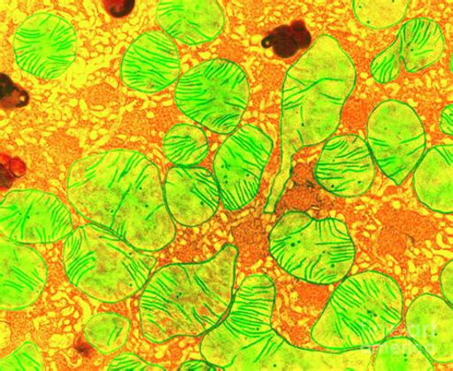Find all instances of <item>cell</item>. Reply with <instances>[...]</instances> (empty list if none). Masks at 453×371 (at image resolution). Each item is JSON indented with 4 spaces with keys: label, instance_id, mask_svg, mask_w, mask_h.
<instances>
[{
    "label": "cell",
    "instance_id": "cell-28",
    "mask_svg": "<svg viewBox=\"0 0 453 371\" xmlns=\"http://www.w3.org/2000/svg\"><path fill=\"white\" fill-rule=\"evenodd\" d=\"M109 371H165L163 367L152 365L133 353H122L113 359Z\"/></svg>",
    "mask_w": 453,
    "mask_h": 371
},
{
    "label": "cell",
    "instance_id": "cell-30",
    "mask_svg": "<svg viewBox=\"0 0 453 371\" xmlns=\"http://www.w3.org/2000/svg\"><path fill=\"white\" fill-rule=\"evenodd\" d=\"M441 284H442L443 293L452 306L453 302V261H449L441 274Z\"/></svg>",
    "mask_w": 453,
    "mask_h": 371
},
{
    "label": "cell",
    "instance_id": "cell-24",
    "mask_svg": "<svg viewBox=\"0 0 453 371\" xmlns=\"http://www.w3.org/2000/svg\"><path fill=\"white\" fill-rule=\"evenodd\" d=\"M409 4L408 0H355L353 10L363 26L379 30L401 22Z\"/></svg>",
    "mask_w": 453,
    "mask_h": 371
},
{
    "label": "cell",
    "instance_id": "cell-2",
    "mask_svg": "<svg viewBox=\"0 0 453 371\" xmlns=\"http://www.w3.org/2000/svg\"><path fill=\"white\" fill-rule=\"evenodd\" d=\"M276 289L262 274L247 277L226 316L205 334L203 358L226 371L365 370L371 349L321 352L296 348L272 328Z\"/></svg>",
    "mask_w": 453,
    "mask_h": 371
},
{
    "label": "cell",
    "instance_id": "cell-13",
    "mask_svg": "<svg viewBox=\"0 0 453 371\" xmlns=\"http://www.w3.org/2000/svg\"><path fill=\"white\" fill-rule=\"evenodd\" d=\"M314 175L331 194L343 198L361 196L371 188L375 178L371 149L359 136L334 137L326 143Z\"/></svg>",
    "mask_w": 453,
    "mask_h": 371
},
{
    "label": "cell",
    "instance_id": "cell-23",
    "mask_svg": "<svg viewBox=\"0 0 453 371\" xmlns=\"http://www.w3.org/2000/svg\"><path fill=\"white\" fill-rule=\"evenodd\" d=\"M129 329L127 318L115 314H101L88 321L85 335L95 350L107 355L123 348Z\"/></svg>",
    "mask_w": 453,
    "mask_h": 371
},
{
    "label": "cell",
    "instance_id": "cell-4",
    "mask_svg": "<svg viewBox=\"0 0 453 371\" xmlns=\"http://www.w3.org/2000/svg\"><path fill=\"white\" fill-rule=\"evenodd\" d=\"M238 250L226 246L202 262L175 263L150 278L139 300L142 334L162 344L196 337L218 326L234 299Z\"/></svg>",
    "mask_w": 453,
    "mask_h": 371
},
{
    "label": "cell",
    "instance_id": "cell-29",
    "mask_svg": "<svg viewBox=\"0 0 453 371\" xmlns=\"http://www.w3.org/2000/svg\"><path fill=\"white\" fill-rule=\"evenodd\" d=\"M2 79L3 105L6 107V109H8V107L26 105L28 101L27 94L21 95V93L25 92L12 85V82L6 76L2 75Z\"/></svg>",
    "mask_w": 453,
    "mask_h": 371
},
{
    "label": "cell",
    "instance_id": "cell-31",
    "mask_svg": "<svg viewBox=\"0 0 453 371\" xmlns=\"http://www.w3.org/2000/svg\"><path fill=\"white\" fill-rule=\"evenodd\" d=\"M220 368L205 361H188L179 370L180 371H216Z\"/></svg>",
    "mask_w": 453,
    "mask_h": 371
},
{
    "label": "cell",
    "instance_id": "cell-20",
    "mask_svg": "<svg viewBox=\"0 0 453 371\" xmlns=\"http://www.w3.org/2000/svg\"><path fill=\"white\" fill-rule=\"evenodd\" d=\"M395 42L401 61L410 73L435 64L445 49L442 30L435 21L425 18L405 22Z\"/></svg>",
    "mask_w": 453,
    "mask_h": 371
},
{
    "label": "cell",
    "instance_id": "cell-9",
    "mask_svg": "<svg viewBox=\"0 0 453 371\" xmlns=\"http://www.w3.org/2000/svg\"><path fill=\"white\" fill-rule=\"evenodd\" d=\"M366 143L380 170L400 186L423 158L426 131L410 105L387 101L368 118Z\"/></svg>",
    "mask_w": 453,
    "mask_h": 371
},
{
    "label": "cell",
    "instance_id": "cell-17",
    "mask_svg": "<svg viewBox=\"0 0 453 371\" xmlns=\"http://www.w3.org/2000/svg\"><path fill=\"white\" fill-rule=\"evenodd\" d=\"M157 19L170 37L187 45L216 40L225 26L223 10L216 0H162Z\"/></svg>",
    "mask_w": 453,
    "mask_h": 371
},
{
    "label": "cell",
    "instance_id": "cell-32",
    "mask_svg": "<svg viewBox=\"0 0 453 371\" xmlns=\"http://www.w3.org/2000/svg\"><path fill=\"white\" fill-rule=\"evenodd\" d=\"M452 104H449L441 114L440 128L444 132L445 134L452 136Z\"/></svg>",
    "mask_w": 453,
    "mask_h": 371
},
{
    "label": "cell",
    "instance_id": "cell-11",
    "mask_svg": "<svg viewBox=\"0 0 453 371\" xmlns=\"http://www.w3.org/2000/svg\"><path fill=\"white\" fill-rule=\"evenodd\" d=\"M77 34L61 17L35 14L20 24L14 38L18 65L27 73L43 80H54L75 61Z\"/></svg>",
    "mask_w": 453,
    "mask_h": 371
},
{
    "label": "cell",
    "instance_id": "cell-1",
    "mask_svg": "<svg viewBox=\"0 0 453 371\" xmlns=\"http://www.w3.org/2000/svg\"><path fill=\"white\" fill-rule=\"evenodd\" d=\"M67 196L81 217L144 253H157L174 240L159 170L139 152L111 150L77 161L69 171Z\"/></svg>",
    "mask_w": 453,
    "mask_h": 371
},
{
    "label": "cell",
    "instance_id": "cell-6",
    "mask_svg": "<svg viewBox=\"0 0 453 371\" xmlns=\"http://www.w3.org/2000/svg\"><path fill=\"white\" fill-rule=\"evenodd\" d=\"M63 254L69 282L106 304L124 301L144 289L157 263V258L92 223L66 238Z\"/></svg>",
    "mask_w": 453,
    "mask_h": 371
},
{
    "label": "cell",
    "instance_id": "cell-18",
    "mask_svg": "<svg viewBox=\"0 0 453 371\" xmlns=\"http://www.w3.org/2000/svg\"><path fill=\"white\" fill-rule=\"evenodd\" d=\"M411 338L425 353L440 364L453 360V311L442 298L422 295L413 301L405 315Z\"/></svg>",
    "mask_w": 453,
    "mask_h": 371
},
{
    "label": "cell",
    "instance_id": "cell-27",
    "mask_svg": "<svg viewBox=\"0 0 453 371\" xmlns=\"http://www.w3.org/2000/svg\"><path fill=\"white\" fill-rule=\"evenodd\" d=\"M401 58L395 42L387 50L377 56L371 66L372 75L379 83H388L395 80L401 72Z\"/></svg>",
    "mask_w": 453,
    "mask_h": 371
},
{
    "label": "cell",
    "instance_id": "cell-3",
    "mask_svg": "<svg viewBox=\"0 0 453 371\" xmlns=\"http://www.w3.org/2000/svg\"><path fill=\"white\" fill-rule=\"evenodd\" d=\"M357 73L350 57L330 35H321L286 74L282 87V158L265 211L275 210L299 150L328 140L340 125Z\"/></svg>",
    "mask_w": 453,
    "mask_h": 371
},
{
    "label": "cell",
    "instance_id": "cell-26",
    "mask_svg": "<svg viewBox=\"0 0 453 371\" xmlns=\"http://www.w3.org/2000/svg\"><path fill=\"white\" fill-rule=\"evenodd\" d=\"M44 369L43 358L37 345L27 342L13 353L3 359L2 371H42Z\"/></svg>",
    "mask_w": 453,
    "mask_h": 371
},
{
    "label": "cell",
    "instance_id": "cell-22",
    "mask_svg": "<svg viewBox=\"0 0 453 371\" xmlns=\"http://www.w3.org/2000/svg\"><path fill=\"white\" fill-rule=\"evenodd\" d=\"M374 370L376 371H433L431 359L412 339L393 338L379 346Z\"/></svg>",
    "mask_w": 453,
    "mask_h": 371
},
{
    "label": "cell",
    "instance_id": "cell-12",
    "mask_svg": "<svg viewBox=\"0 0 453 371\" xmlns=\"http://www.w3.org/2000/svg\"><path fill=\"white\" fill-rule=\"evenodd\" d=\"M0 231L19 244H50L67 238L74 226L70 212L56 196L27 189L12 191L3 200Z\"/></svg>",
    "mask_w": 453,
    "mask_h": 371
},
{
    "label": "cell",
    "instance_id": "cell-19",
    "mask_svg": "<svg viewBox=\"0 0 453 371\" xmlns=\"http://www.w3.org/2000/svg\"><path fill=\"white\" fill-rule=\"evenodd\" d=\"M417 197L429 209L450 214L453 211V146L429 150L416 166L413 176Z\"/></svg>",
    "mask_w": 453,
    "mask_h": 371
},
{
    "label": "cell",
    "instance_id": "cell-7",
    "mask_svg": "<svg viewBox=\"0 0 453 371\" xmlns=\"http://www.w3.org/2000/svg\"><path fill=\"white\" fill-rule=\"evenodd\" d=\"M271 256L292 276L332 284L348 276L356 249L347 224L303 212L283 215L269 235Z\"/></svg>",
    "mask_w": 453,
    "mask_h": 371
},
{
    "label": "cell",
    "instance_id": "cell-21",
    "mask_svg": "<svg viewBox=\"0 0 453 371\" xmlns=\"http://www.w3.org/2000/svg\"><path fill=\"white\" fill-rule=\"evenodd\" d=\"M163 150L176 166H196L207 157L209 141L205 132L189 125H177L166 133Z\"/></svg>",
    "mask_w": 453,
    "mask_h": 371
},
{
    "label": "cell",
    "instance_id": "cell-15",
    "mask_svg": "<svg viewBox=\"0 0 453 371\" xmlns=\"http://www.w3.org/2000/svg\"><path fill=\"white\" fill-rule=\"evenodd\" d=\"M163 187L166 208L179 224L201 225L219 208L221 195L217 178L203 167H173Z\"/></svg>",
    "mask_w": 453,
    "mask_h": 371
},
{
    "label": "cell",
    "instance_id": "cell-14",
    "mask_svg": "<svg viewBox=\"0 0 453 371\" xmlns=\"http://www.w3.org/2000/svg\"><path fill=\"white\" fill-rule=\"evenodd\" d=\"M176 44L162 32L142 34L124 56L121 77L134 90L154 94L169 87L180 76Z\"/></svg>",
    "mask_w": 453,
    "mask_h": 371
},
{
    "label": "cell",
    "instance_id": "cell-10",
    "mask_svg": "<svg viewBox=\"0 0 453 371\" xmlns=\"http://www.w3.org/2000/svg\"><path fill=\"white\" fill-rule=\"evenodd\" d=\"M273 149L261 129L246 125L224 141L213 162L225 209L245 208L258 193L261 177Z\"/></svg>",
    "mask_w": 453,
    "mask_h": 371
},
{
    "label": "cell",
    "instance_id": "cell-25",
    "mask_svg": "<svg viewBox=\"0 0 453 371\" xmlns=\"http://www.w3.org/2000/svg\"><path fill=\"white\" fill-rule=\"evenodd\" d=\"M311 40L304 23L296 21L291 26H284L271 32L262 41V46L273 48L279 57L286 58L307 48L311 44Z\"/></svg>",
    "mask_w": 453,
    "mask_h": 371
},
{
    "label": "cell",
    "instance_id": "cell-5",
    "mask_svg": "<svg viewBox=\"0 0 453 371\" xmlns=\"http://www.w3.org/2000/svg\"><path fill=\"white\" fill-rule=\"evenodd\" d=\"M403 298L398 284L372 270L344 279L312 329L329 352L369 348L385 341L400 324Z\"/></svg>",
    "mask_w": 453,
    "mask_h": 371
},
{
    "label": "cell",
    "instance_id": "cell-8",
    "mask_svg": "<svg viewBox=\"0 0 453 371\" xmlns=\"http://www.w3.org/2000/svg\"><path fill=\"white\" fill-rule=\"evenodd\" d=\"M176 105L196 123L221 135L234 133L250 101L245 72L224 58H213L179 79Z\"/></svg>",
    "mask_w": 453,
    "mask_h": 371
},
{
    "label": "cell",
    "instance_id": "cell-16",
    "mask_svg": "<svg viewBox=\"0 0 453 371\" xmlns=\"http://www.w3.org/2000/svg\"><path fill=\"white\" fill-rule=\"evenodd\" d=\"M0 307L20 310L32 306L43 292L49 269L37 251L3 237L0 241Z\"/></svg>",
    "mask_w": 453,
    "mask_h": 371
}]
</instances>
